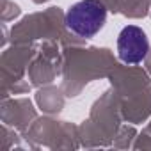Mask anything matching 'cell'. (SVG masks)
<instances>
[{
	"label": "cell",
	"mask_w": 151,
	"mask_h": 151,
	"mask_svg": "<svg viewBox=\"0 0 151 151\" xmlns=\"http://www.w3.org/2000/svg\"><path fill=\"white\" fill-rule=\"evenodd\" d=\"M149 52L146 32L137 25H126L117 36V55L124 64H139Z\"/></svg>",
	"instance_id": "cell-2"
},
{
	"label": "cell",
	"mask_w": 151,
	"mask_h": 151,
	"mask_svg": "<svg viewBox=\"0 0 151 151\" xmlns=\"http://www.w3.org/2000/svg\"><path fill=\"white\" fill-rule=\"evenodd\" d=\"M107 22V7L100 0H80L73 4L64 16L66 29L80 37H93Z\"/></svg>",
	"instance_id": "cell-1"
}]
</instances>
